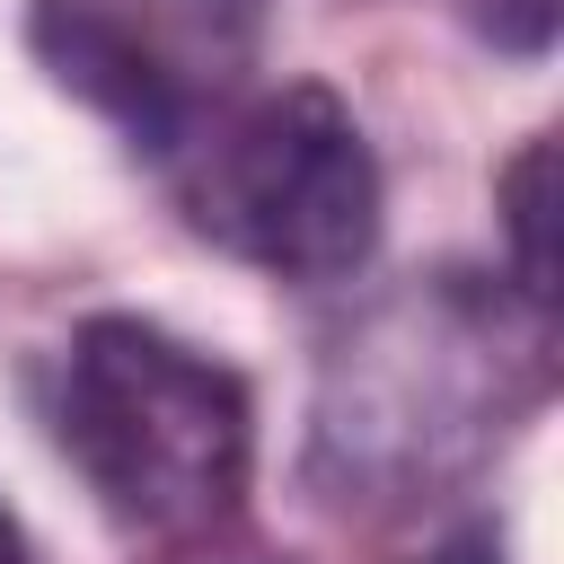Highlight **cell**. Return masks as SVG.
I'll list each match as a JSON object with an SVG mask.
<instances>
[{"mask_svg": "<svg viewBox=\"0 0 564 564\" xmlns=\"http://www.w3.org/2000/svg\"><path fill=\"white\" fill-rule=\"evenodd\" d=\"M538 397L546 308L476 273H414L326 344L300 476L344 520H397L485 476Z\"/></svg>", "mask_w": 564, "mask_h": 564, "instance_id": "6da1fadb", "label": "cell"}, {"mask_svg": "<svg viewBox=\"0 0 564 564\" xmlns=\"http://www.w3.org/2000/svg\"><path fill=\"white\" fill-rule=\"evenodd\" d=\"M53 441L115 529L150 546H203L238 529L256 467V405L229 361L115 308L62 344Z\"/></svg>", "mask_w": 564, "mask_h": 564, "instance_id": "7a4b0ae2", "label": "cell"}, {"mask_svg": "<svg viewBox=\"0 0 564 564\" xmlns=\"http://www.w3.org/2000/svg\"><path fill=\"white\" fill-rule=\"evenodd\" d=\"M176 212L220 256L282 282H352L379 247V159L326 79L229 97L185 150L159 159Z\"/></svg>", "mask_w": 564, "mask_h": 564, "instance_id": "3957f363", "label": "cell"}, {"mask_svg": "<svg viewBox=\"0 0 564 564\" xmlns=\"http://www.w3.org/2000/svg\"><path fill=\"white\" fill-rule=\"evenodd\" d=\"M35 62L150 159L185 150L256 70V0H26Z\"/></svg>", "mask_w": 564, "mask_h": 564, "instance_id": "277c9868", "label": "cell"}, {"mask_svg": "<svg viewBox=\"0 0 564 564\" xmlns=\"http://www.w3.org/2000/svg\"><path fill=\"white\" fill-rule=\"evenodd\" d=\"M546 194H555V141H529L502 167V229H511V282L529 308H555V247H546Z\"/></svg>", "mask_w": 564, "mask_h": 564, "instance_id": "5b68a950", "label": "cell"}, {"mask_svg": "<svg viewBox=\"0 0 564 564\" xmlns=\"http://www.w3.org/2000/svg\"><path fill=\"white\" fill-rule=\"evenodd\" d=\"M423 564H511V546H502L494 529H458V538H441Z\"/></svg>", "mask_w": 564, "mask_h": 564, "instance_id": "8992f818", "label": "cell"}, {"mask_svg": "<svg viewBox=\"0 0 564 564\" xmlns=\"http://www.w3.org/2000/svg\"><path fill=\"white\" fill-rule=\"evenodd\" d=\"M185 564H291V555H264V546H220V538H203V546H185Z\"/></svg>", "mask_w": 564, "mask_h": 564, "instance_id": "52a82bcc", "label": "cell"}, {"mask_svg": "<svg viewBox=\"0 0 564 564\" xmlns=\"http://www.w3.org/2000/svg\"><path fill=\"white\" fill-rule=\"evenodd\" d=\"M0 564H35V555H26V529L9 520V502H0Z\"/></svg>", "mask_w": 564, "mask_h": 564, "instance_id": "ba28073f", "label": "cell"}]
</instances>
